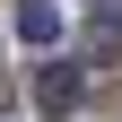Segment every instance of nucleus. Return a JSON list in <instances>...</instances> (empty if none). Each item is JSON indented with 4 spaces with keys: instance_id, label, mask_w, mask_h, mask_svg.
Listing matches in <instances>:
<instances>
[{
    "instance_id": "2",
    "label": "nucleus",
    "mask_w": 122,
    "mask_h": 122,
    "mask_svg": "<svg viewBox=\"0 0 122 122\" xmlns=\"http://www.w3.org/2000/svg\"><path fill=\"white\" fill-rule=\"evenodd\" d=\"M18 35L26 44H52L61 35V9H52V0H26V9H18Z\"/></svg>"
},
{
    "instance_id": "1",
    "label": "nucleus",
    "mask_w": 122,
    "mask_h": 122,
    "mask_svg": "<svg viewBox=\"0 0 122 122\" xmlns=\"http://www.w3.org/2000/svg\"><path fill=\"white\" fill-rule=\"evenodd\" d=\"M35 96H44V113H70V105H79V70H70V61H52Z\"/></svg>"
},
{
    "instance_id": "3",
    "label": "nucleus",
    "mask_w": 122,
    "mask_h": 122,
    "mask_svg": "<svg viewBox=\"0 0 122 122\" xmlns=\"http://www.w3.org/2000/svg\"><path fill=\"white\" fill-rule=\"evenodd\" d=\"M87 52H122V0H105V18H96V35H87Z\"/></svg>"
}]
</instances>
